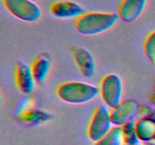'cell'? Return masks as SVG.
<instances>
[{
    "label": "cell",
    "mask_w": 155,
    "mask_h": 145,
    "mask_svg": "<svg viewBox=\"0 0 155 145\" xmlns=\"http://www.w3.org/2000/svg\"><path fill=\"white\" fill-rule=\"evenodd\" d=\"M15 76L18 89L24 95H30L34 90L36 84L31 66L23 61H18Z\"/></svg>",
    "instance_id": "8"
},
{
    "label": "cell",
    "mask_w": 155,
    "mask_h": 145,
    "mask_svg": "<svg viewBox=\"0 0 155 145\" xmlns=\"http://www.w3.org/2000/svg\"><path fill=\"white\" fill-rule=\"evenodd\" d=\"M72 57L82 75L86 78H92L96 70V63L93 54L81 46H70Z\"/></svg>",
    "instance_id": "6"
},
{
    "label": "cell",
    "mask_w": 155,
    "mask_h": 145,
    "mask_svg": "<svg viewBox=\"0 0 155 145\" xmlns=\"http://www.w3.org/2000/svg\"><path fill=\"white\" fill-rule=\"evenodd\" d=\"M51 119V115L48 112L33 108L17 117V120L21 125L27 127H36L43 125Z\"/></svg>",
    "instance_id": "11"
},
{
    "label": "cell",
    "mask_w": 155,
    "mask_h": 145,
    "mask_svg": "<svg viewBox=\"0 0 155 145\" xmlns=\"http://www.w3.org/2000/svg\"><path fill=\"white\" fill-rule=\"evenodd\" d=\"M50 12L53 16L60 19H77L85 14L84 9L80 5L71 1H59L53 3L50 8Z\"/></svg>",
    "instance_id": "10"
},
{
    "label": "cell",
    "mask_w": 155,
    "mask_h": 145,
    "mask_svg": "<svg viewBox=\"0 0 155 145\" xmlns=\"http://www.w3.org/2000/svg\"><path fill=\"white\" fill-rule=\"evenodd\" d=\"M2 2L13 16L25 22H36L42 15L40 8L30 0H2Z\"/></svg>",
    "instance_id": "3"
},
{
    "label": "cell",
    "mask_w": 155,
    "mask_h": 145,
    "mask_svg": "<svg viewBox=\"0 0 155 145\" xmlns=\"http://www.w3.org/2000/svg\"><path fill=\"white\" fill-rule=\"evenodd\" d=\"M124 136H123L122 127H114L112 129L94 145H124Z\"/></svg>",
    "instance_id": "14"
},
{
    "label": "cell",
    "mask_w": 155,
    "mask_h": 145,
    "mask_svg": "<svg viewBox=\"0 0 155 145\" xmlns=\"http://www.w3.org/2000/svg\"><path fill=\"white\" fill-rule=\"evenodd\" d=\"M143 145H154V144H153V143H151L150 142H146V143L145 142V143H143Z\"/></svg>",
    "instance_id": "21"
},
{
    "label": "cell",
    "mask_w": 155,
    "mask_h": 145,
    "mask_svg": "<svg viewBox=\"0 0 155 145\" xmlns=\"http://www.w3.org/2000/svg\"><path fill=\"white\" fill-rule=\"evenodd\" d=\"M123 136H124V144L125 145H142V141L136 134L135 123L133 122H128L123 125Z\"/></svg>",
    "instance_id": "15"
},
{
    "label": "cell",
    "mask_w": 155,
    "mask_h": 145,
    "mask_svg": "<svg viewBox=\"0 0 155 145\" xmlns=\"http://www.w3.org/2000/svg\"><path fill=\"white\" fill-rule=\"evenodd\" d=\"M33 104V98L29 96L23 97L22 98L18 100L15 104L13 110V114L15 117H18L21 114L27 112V110L32 109Z\"/></svg>",
    "instance_id": "16"
},
{
    "label": "cell",
    "mask_w": 155,
    "mask_h": 145,
    "mask_svg": "<svg viewBox=\"0 0 155 145\" xmlns=\"http://www.w3.org/2000/svg\"><path fill=\"white\" fill-rule=\"evenodd\" d=\"M136 134L142 142L155 140V122L151 118H141L135 123Z\"/></svg>",
    "instance_id": "12"
},
{
    "label": "cell",
    "mask_w": 155,
    "mask_h": 145,
    "mask_svg": "<svg viewBox=\"0 0 155 145\" xmlns=\"http://www.w3.org/2000/svg\"><path fill=\"white\" fill-rule=\"evenodd\" d=\"M100 93L107 107L114 109L122 101L123 82L120 77L116 74H108L104 77L101 83Z\"/></svg>",
    "instance_id": "5"
},
{
    "label": "cell",
    "mask_w": 155,
    "mask_h": 145,
    "mask_svg": "<svg viewBox=\"0 0 155 145\" xmlns=\"http://www.w3.org/2000/svg\"><path fill=\"white\" fill-rule=\"evenodd\" d=\"M148 0H123L118 8V16L126 23L136 21L143 12Z\"/></svg>",
    "instance_id": "9"
},
{
    "label": "cell",
    "mask_w": 155,
    "mask_h": 145,
    "mask_svg": "<svg viewBox=\"0 0 155 145\" xmlns=\"http://www.w3.org/2000/svg\"><path fill=\"white\" fill-rule=\"evenodd\" d=\"M51 63L47 57H39L33 62L31 69L36 82L41 84L45 81L49 73Z\"/></svg>",
    "instance_id": "13"
},
{
    "label": "cell",
    "mask_w": 155,
    "mask_h": 145,
    "mask_svg": "<svg viewBox=\"0 0 155 145\" xmlns=\"http://www.w3.org/2000/svg\"><path fill=\"white\" fill-rule=\"evenodd\" d=\"M30 1H33V2H36V1H39V0H30Z\"/></svg>",
    "instance_id": "22"
},
{
    "label": "cell",
    "mask_w": 155,
    "mask_h": 145,
    "mask_svg": "<svg viewBox=\"0 0 155 145\" xmlns=\"http://www.w3.org/2000/svg\"><path fill=\"white\" fill-rule=\"evenodd\" d=\"M118 14L113 12H89L77 18L74 27L84 36L101 34L111 29L119 19Z\"/></svg>",
    "instance_id": "1"
},
{
    "label": "cell",
    "mask_w": 155,
    "mask_h": 145,
    "mask_svg": "<svg viewBox=\"0 0 155 145\" xmlns=\"http://www.w3.org/2000/svg\"><path fill=\"white\" fill-rule=\"evenodd\" d=\"M144 48L147 57L155 63V31L148 35L145 39Z\"/></svg>",
    "instance_id": "17"
},
{
    "label": "cell",
    "mask_w": 155,
    "mask_h": 145,
    "mask_svg": "<svg viewBox=\"0 0 155 145\" xmlns=\"http://www.w3.org/2000/svg\"><path fill=\"white\" fill-rule=\"evenodd\" d=\"M154 112V111H153L151 107H148V105L142 104V105H139L137 114L141 115L142 118H151Z\"/></svg>",
    "instance_id": "18"
},
{
    "label": "cell",
    "mask_w": 155,
    "mask_h": 145,
    "mask_svg": "<svg viewBox=\"0 0 155 145\" xmlns=\"http://www.w3.org/2000/svg\"><path fill=\"white\" fill-rule=\"evenodd\" d=\"M139 104L133 99H126L110 110V117L114 125L122 127L133 119L137 115Z\"/></svg>",
    "instance_id": "7"
},
{
    "label": "cell",
    "mask_w": 155,
    "mask_h": 145,
    "mask_svg": "<svg viewBox=\"0 0 155 145\" xmlns=\"http://www.w3.org/2000/svg\"><path fill=\"white\" fill-rule=\"evenodd\" d=\"M100 90L95 85L82 82H68L58 85V97L62 101L71 104H83L93 101Z\"/></svg>",
    "instance_id": "2"
},
{
    "label": "cell",
    "mask_w": 155,
    "mask_h": 145,
    "mask_svg": "<svg viewBox=\"0 0 155 145\" xmlns=\"http://www.w3.org/2000/svg\"><path fill=\"white\" fill-rule=\"evenodd\" d=\"M110 111L104 105L96 107L88 128L89 137L94 142L102 139L112 129Z\"/></svg>",
    "instance_id": "4"
},
{
    "label": "cell",
    "mask_w": 155,
    "mask_h": 145,
    "mask_svg": "<svg viewBox=\"0 0 155 145\" xmlns=\"http://www.w3.org/2000/svg\"><path fill=\"white\" fill-rule=\"evenodd\" d=\"M151 102H152V104L155 105V94L152 95V97H151Z\"/></svg>",
    "instance_id": "19"
},
{
    "label": "cell",
    "mask_w": 155,
    "mask_h": 145,
    "mask_svg": "<svg viewBox=\"0 0 155 145\" xmlns=\"http://www.w3.org/2000/svg\"><path fill=\"white\" fill-rule=\"evenodd\" d=\"M151 119H153V120H154V122H155V111L154 112V113H153V114H152V116H151Z\"/></svg>",
    "instance_id": "20"
}]
</instances>
